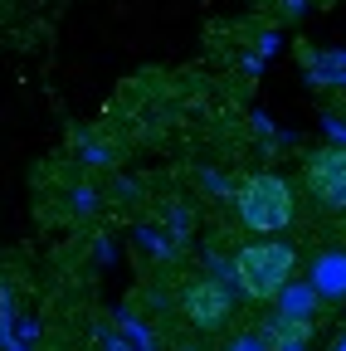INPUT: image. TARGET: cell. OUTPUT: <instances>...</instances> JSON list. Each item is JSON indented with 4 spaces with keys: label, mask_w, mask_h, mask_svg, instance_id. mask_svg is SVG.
I'll list each match as a JSON object with an SVG mask.
<instances>
[{
    "label": "cell",
    "mask_w": 346,
    "mask_h": 351,
    "mask_svg": "<svg viewBox=\"0 0 346 351\" xmlns=\"http://www.w3.org/2000/svg\"><path fill=\"white\" fill-rule=\"evenodd\" d=\"M234 215L254 234H278V230L293 225L297 195H293V186L283 176H249V181L234 191Z\"/></svg>",
    "instance_id": "obj_1"
},
{
    "label": "cell",
    "mask_w": 346,
    "mask_h": 351,
    "mask_svg": "<svg viewBox=\"0 0 346 351\" xmlns=\"http://www.w3.org/2000/svg\"><path fill=\"white\" fill-rule=\"evenodd\" d=\"M293 263H297V254H293L288 244H278V239H254V244H244V249L234 254V283H239V293L254 298V302L278 298L283 283L293 278Z\"/></svg>",
    "instance_id": "obj_2"
},
{
    "label": "cell",
    "mask_w": 346,
    "mask_h": 351,
    "mask_svg": "<svg viewBox=\"0 0 346 351\" xmlns=\"http://www.w3.org/2000/svg\"><path fill=\"white\" fill-rule=\"evenodd\" d=\"M308 191L327 205V210H346V147H322L302 166Z\"/></svg>",
    "instance_id": "obj_3"
},
{
    "label": "cell",
    "mask_w": 346,
    "mask_h": 351,
    "mask_svg": "<svg viewBox=\"0 0 346 351\" xmlns=\"http://www.w3.org/2000/svg\"><path fill=\"white\" fill-rule=\"evenodd\" d=\"M181 313H186V322H190V327L214 332V327H225V322H230L234 298L225 293V283H214V278H195V283L186 288V298H181Z\"/></svg>",
    "instance_id": "obj_4"
},
{
    "label": "cell",
    "mask_w": 346,
    "mask_h": 351,
    "mask_svg": "<svg viewBox=\"0 0 346 351\" xmlns=\"http://www.w3.org/2000/svg\"><path fill=\"white\" fill-rule=\"evenodd\" d=\"M264 337H269V351H308V341H312V322L308 317H273L269 327H264Z\"/></svg>",
    "instance_id": "obj_5"
},
{
    "label": "cell",
    "mask_w": 346,
    "mask_h": 351,
    "mask_svg": "<svg viewBox=\"0 0 346 351\" xmlns=\"http://www.w3.org/2000/svg\"><path fill=\"white\" fill-rule=\"evenodd\" d=\"M312 288L322 293V298H346V254L341 249H327L317 263H312Z\"/></svg>",
    "instance_id": "obj_6"
},
{
    "label": "cell",
    "mask_w": 346,
    "mask_h": 351,
    "mask_svg": "<svg viewBox=\"0 0 346 351\" xmlns=\"http://www.w3.org/2000/svg\"><path fill=\"white\" fill-rule=\"evenodd\" d=\"M317 298H322V293H317L312 283H293V288L283 283V293H278V313H283V317H308V322H312Z\"/></svg>",
    "instance_id": "obj_7"
},
{
    "label": "cell",
    "mask_w": 346,
    "mask_h": 351,
    "mask_svg": "<svg viewBox=\"0 0 346 351\" xmlns=\"http://www.w3.org/2000/svg\"><path fill=\"white\" fill-rule=\"evenodd\" d=\"M230 351H269V337H264V332H258V337H254V332H244V337H234V346H230Z\"/></svg>",
    "instance_id": "obj_8"
},
{
    "label": "cell",
    "mask_w": 346,
    "mask_h": 351,
    "mask_svg": "<svg viewBox=\"0 0 346 351\" xmlns=\"http://www.w3.org/2000/svg\"><path fill=\"white\" fill-rule=\"evenodd\" d=\"M336 351H346V337H341V341H336Z\"/></svg>",
    "instance_id": "obj_9"
},
{
    "label": "cell",
    "mask_w": 346,
    "mask_h": 351,
    "mask_svg": "<svg viewBox=\"0 0 346 351\" xmlns=\"http://www.w3.org/2000/svg\"><path fill=\"white\" fill-rule=\"evenodd\" d=\"M186 351H195V346H186Z\"/></svg>",
    "instance_id": "obj_10"
}]
</instances>
